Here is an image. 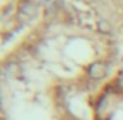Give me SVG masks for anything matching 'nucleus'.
Here are the masks:
<instances>
[{"label":"nucleus","mask_w":123,"mask_h":120,"mask_svg":"<svg viewBox=\"0 0 123 120\" xmlns=\"http://www.w3.org/2000/svg\"><path fill=\"white\" fill-rule=\"evenodd\" d=\"M105 72H106L105 66H103V64H100V63L93 64V66L89 69V73H90V76H92V78H95V80L101 78V76L105 75Z\"/></svg>","instance_id":"obj_1"}]
</instances>
